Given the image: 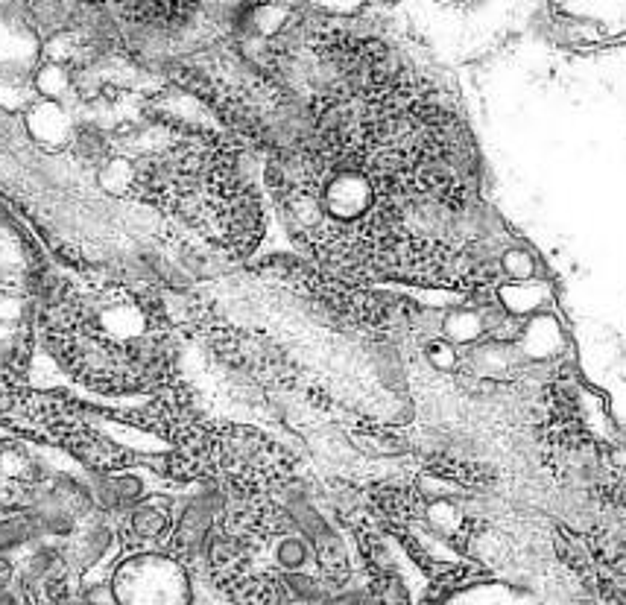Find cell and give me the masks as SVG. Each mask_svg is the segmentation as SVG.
I'll return each instance as SVG.
<instances>
[{
  "label": "cell",
  "mask_w": 626,
  "mask_h": 605,
  "mask_svg": "<svg viewBox=\"0 0 626 605\" xmlns=\"http://www.w3.org/2000/svg\"><path fill=\"white\" fill-rule=\"evenodd\" d=\"M135 532H141V535H147V538H153L158 532L167 530V518L156 512V509H150V506H144V509H138L135 512Z\"/></svg>",
  "instance_id": "1"
}]
</instances>
